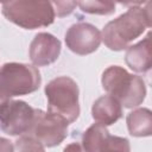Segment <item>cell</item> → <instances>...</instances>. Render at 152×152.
<instances>
[{"label":"cell","mask_w":152,"mask_h":152,"mask_svg":"<svg viewBox=\"0 0 152 152\" xmlns=\"http://www.w3.org/2000/svg\"><path fill=\"white\" fill-rule=\"evenodd\" d=\"M126 64L135 72H147L152 66L151 33L134 45L127 48L125 55Z\"/></svg>","instance_id":"cell-10"},{"label":"cell","mask_w":152,"mask_h":152,"mask_svg":"<svg viewBox=\"0 0 152 152\" xmlns=\"http://www.w3.org/2000/svg\"><path fill=\"white\" fill-rule=\"evenodd\" d=\"M127 128L133 137H150L152 133V112L148 108H137L126 118Z\"/></svg>","instance_id":"cell-12"},{"label":"cell","mask_w":152,"mask_h":152,"mask_svg":"<svg viewBox=\"0 0 152 152\" xmlns=\"http://www.w3.org/2000/svg\"><path fill=\"white\" fill-rule=\"evenodd\" d=\"M91 116L102 126H110L122 116V106L110 95L100 96L91 107Z\"/></svg>","instance_id":"cell-11"},{"label":"cell","mask_w":152,"mask_h":152,"mask_svg":"<svg viewBox=\"0 0 152 152\" xmlns=\"http://www.w3.org/2000/svg\"><path fill=\"white\" fill-rule=\"evenodd\" d=\"M68 125L69 124L61 116L34 108L33 124L24 135L36 139L44 147H55L66 138Z\"/></svg>","instance_id":"cell-6"},{"label":"cell","mask_w":152,"mask_h":152,"mask_svg":"<svg viewBox=\"0 0 152 152\" xmlns=\"http://www.w3.org/2000/svg\"><path fill=\"white\" fill-rule=\"evenodd\" d=\"M66 48L76 55L86 56L95 52L101 44V32L89 23H76L65 32Z\"/></svg>","instance_id":"cell-8"},{"label":"cell","mask_w":152,"mask_h":152,"mask_svg":"<svg viewBox=\"0 0 152 152\" xmlns=\"http://www.w3.org/2000/svg\"><path fill=\"white\" fill-rule=\"evenodd\" d=\"M14 152H45V147L28 135H21L14 142Z\"/></svg>","instance_id":"cell-16"},{"label":"cell","mask_w":152,"mask_h":152,"mask_svg":"<svg viewBox=\"0 0 152 152\" xmlns=\"http://www.w3.org/2000/svg\"><path fill=\"white\" fill-rule=\"evenodd\" d=\"M151 2L145 7L134 6L116 19L107 23L101 33V40L112 51H122L129 43L140 37L146 28L151 27Z\"/></svg>","instance_id":"cell-1"},{"label":"cell","mask_w":152,"mask_h":152,"mask_svg":"<svg viewBox=\"0 0 152 152\" xmlns=\"http://www.w3.org/2000/svg\"><path fill=\"white\" fill-rule=\"evenodd\" d=\"M101 83L108 95L116 99L125 108L138 107L146 97L145 81L119 65L108 66L102 72Z\"/></svg>","instance_id":"cell-2"},{"label":"cell","mask_w":152,"mask_h":152,"mask_svg":"<svg viewBox=\"0 0 152 152\" xmlns=\"http://www.w3.org/2000/svg\"><path fill=\"white\" fill-rule=\"evenodd\" d=\"M0 152H14V145L8 139L0 137Z\"/></svg>","instance_id":"cell-18"},{"label":"cell","mask_w":152,"mask_h":152,"mask_svg":"<svg viewBox=\"0 0 152 152\" xmlns=\"http://www.w3.org/2000/svg\"><path fill=\"white\" fill-rule=\"evenodd\" d=\"M45 95L48 99V113L61 116L68 124L77 120L80 115V90L71 77L59 76L51 80L45 86Z\"/></svg>","instance_id":"cell-5"},{"label":"cell","mask_w":152,"mask_h":152,"mask_svg":"<svg viewBox=\"0 0 152 152\" xmlns=\"http://www.w3.org/2000/svg\"><path fill=\"white\" fill-rule=\"evenodd\" d=\"M34 120V108L20 100H7L0 106V131L8 135L26 134Z\"/></svg>","instance_id":"cell-7"},{"label":"cell","mask_w":152,"mask_h":152,"mask_svg":"<svg viewBox=\"0 0 152 152\" xmlns=\"http://www.w3.org/2000/svg\"><path fill=\"white\" fill-rule=\"evenodd\" d=\"M51 4L55 10V14H57L59 18L69 15L77 6L76 1H51Z\"/></svg>","instance_id":"cell-17"},{"label":"cell","mask_w":152,"mask_h":152,"mask_svg":"<svg viewBox=\"0 0 152 152\" xmlns=\"http://www.w3.org/2000/svg\"><path fill=\"white\" fill-rule=\"evenodd\" d=\"M63 152H86V150L80 142H71L64 147Z\"/></svg>","instance_id":"cell-19"},{"label":"cell","mask_w":152,"mask_h":152,"mask_svg":"<svg viewBox=\"0 0 152 152\" xmlns=\"http://www.w3.org/2000/svg\"><path fill=\"white\" fill-rule=\"evenodd\" d=\"M4 17L26 30L46 27L55 21V10L51 1L15 0L2 4Z\"/></svg>","instance_id":"cell-4"},{"label":"cell","mask_w":152,"mask_h":152,"mask_svg":"<svg viewBox=\"0 0 152 152\" xmlns=\"http://www.w3.org/2000/svg\"><path fill=\"white\" fill-rule=\"evenodd\" d=\"M42 83L39 70L26 63H5L0 66V106L14 96L28 95Z\"/></svg>","instance_id":"cell-3"},{"label":"cell","mask_w":152,"mask_h":152,"mask_svg":"<svg viewBox=\"0 0 152 152\" xmlns=\"http://www.w3.org/2000/svg\"><path fill=\"white\" fill-rule=\"evenodd\" d=\"M97 152H131V145L127 138L112 135L108 132L103 137Z\"/></svg>","instance_id":"cell-14"},{"label":"cell","mask_w":152,"mask_h":152,"mask_svg":"<svg viewBox=\"0 0 152 152\" xmlns=\"http://www.w3.org/2000/svg\"><path fill=\"white\" fill-rule=\"evenodd\" d=\"M61 40L53 34L40 32L30 44L28 56L34 66H46L55 63L61 53Z\"/></svg>","instance_id":"cell-9"},{"label":"cell","mask_w":152,"mask_h":152,"mask_svg":"<svg viewBox=\"0 0 152 152\" xmlns=\"http://www.w3.org/2000/svg\"><path fill=\"white\" fill-rule=\"evenodd\" d=\"M108 133V129L106 126H102L100 124L91 125L82 137V147L86 150V152H97L100 144L103 139V137Z\"/></svg>","instance_id":"cell-13"},{"label":"cell","mask_w":152,"mask_h":152,"mask_svg":"<svg viewBox=\"0 0 152 152\" xmlns=\"http://www.w3.org/2000/svg\"><path fill=\"white\" fill-rule=\"evenodd\" d=\"M77 6L81 11L89 14H100V15H109L115 12V4L113 1H80Z\"/></svg>","instance_id":"cell-15"}]
</instances>
